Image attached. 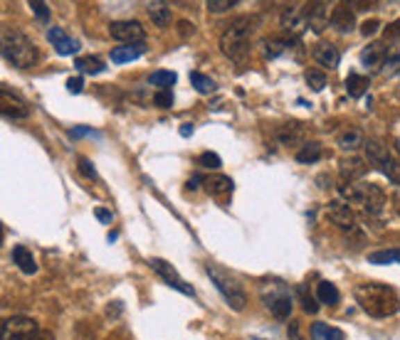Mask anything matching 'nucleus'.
<instances>
[{
  "label": "nucleus",
  "instance_id": "nucleus-23",
  "mask_svg": "<svg viewBox=\"0 0 400 340\" xmlns=\"http://www.w3.org/2000/svg\"><path fill=\"white\" fill-rule=\"evenodd\" d=\"M388 57V47L383 42H371L366 50L361 52V62L366 67H378L383 65V60Z\"/></svg>",
  "mask_w": 400,
  "mask_h": 340
},
{
  "label": "nucleus",
  "instance_id": "nucleus-9",
  "mask_svg": "<svg viewBox=\"0 0 400 340\" xmlns=\"http://www.w3.org/2000/svg\"><path fill=\"white\" fill-rule=\"evenodd\" d=\"M361 205L371 217H383L385 214V207H388V198H385V192L381 185H373L368 182L363 187V198H361Z\"/></svg>",
  "mask_w": 400,
  "mask_h": 340
},
{
  "label": "nucleus",
  "instance_id": "nucleus-10",
  "mask_svg": "<svg viewBox=\"0 0 400 340\" xmlns=\"http://www.w3.org/2000/svg\"><path fill=\"white\" fill-rule=\"evenodd\" d=\"M0 114L8 116V119H12V121H20V119H28L30 109L17 94L8 92V89H0Z\"/></svg>",
  "mask_w": 400,
  "mask_h": 340
},
{
  "label": "nucleus",
  "instance_id": "nucleus-19",
  "mask_svg": "<svg viewBox=\"0 0 400 340\" xmlns=\"http://www.w3.org/2000/svg\"><path fill=\"white\" fill-rule=\"evenodd\" d=\"M144 52H146V44L144 42L122 44V47H114V50H111V62H114V65H126V62L139 60Z\"/></svg>",
  "mask_w": 400,
  "mask_h": 340
},
{
  "label": "nucleus",
  "instance_id": "nucleus-44",
  "mask_svg": "<svg viewBox=\"0 0 400 340\" xmlns=\"http://www.w3.org/2000/svg\"><path fill=\"white\" fill-rule=\"evenodd\" d=\"M82 87H84V82L79 77H74V79H69V82H67V89H69L72 94H79V92H82Z\"/></svg>",
  "mask_w": 400,
  "mask_h": 340
},
{
  "label": "nucleus",
  "instance_id": "nucleus-45",
  "mask_svg": "<svg viewBox=\"0 0 400 340\" xmlns=\"http://www.w3.org/2000/svg\"><path fill=\"white\" fill-rule=\"evenodd\" d=\"M97 220H99V222H111V212H109V210H97Z\"/></svg>",
  "mask_w": 400,
  "mask_h": 340
},
{
  "label": "nucleus",
  "instance_id": "nucleus-34",
  "mask_svg": "<svg viewBox=\"0 0 400 340\" xmlns=\"http://www.w3.org/2000/svg\"><path fill=\"white\" fill-rule=\"evenodd\" d=\"M176 71H166V69H158L153 71L149 77V82L153 84V87H161V89H171L173 84H176Z\"/></svg>",
  "mask_w": 400,
  "mask_h": 340
},
{
  "label": "nucleus",
  "instance_id": "nucleus-36",
  "mask_svg": "<svg viewBox=\"0 0 400 340\" xmlns=\"http://www.w3.org/2000/svg\"><path fill=\"white\" fill-rule=\"evenodd\" d=\"M299 298H301V308H304L306 313H311V316H314V313L319 311V301L311 296L306 286H299Z\"/></svg>",
  "mask_w": 400,
  "mask_h": 340
},
{
  "label": "nucleus",
  "instance_id": "nucleus-15",
  "mask_svg": "<svg viewBox=\"0 0 400 340\" xmlns=\"http://www.w3.org/2000/svg\"><path fill=\"white\" fill-rule=\"evenodd\" d=\"M282 28L287 30L289 35H301L304 25V12H301V6H287L282 10Z\"/></svg>",
  "mask_w": 400,
  "mask_h": 340
},
{
  "label": "nucleus",
  "instance_id": "nucleus-31",
  "mask_svg": "<svg viewBox=\"0 0 400 340\" xmlns=\"http://www.w3.org/2000/svg\"><path fill=\"white\" fill-rule=\"evenodd\" d=\"M267 50H265V55L269 57V60H274V57H279V55H284V52L292 47V40H284V37H274V40H269V42L265 44Z\"/></svg>",
  "mask_w": 400,
  "mask_h": 340
},
{
  "label": "nucleus",
  "instance_id": "nucleus-25",
  "mask_svg": "<svg viewBox=\"0 0 400 340\" xmlns=\"http://www.w3.org/2000/svg\"><path fill=\"white\" fill-rule=\"evenodd\" d=\"M149 17L153 22L156 28H168L173 20V12H171V6L168 3H151L149 6Z\"/></svg>",
  "mask_w": 400,
  "mask_h": 340
},
{
  "label": "nucleus",
  "instance_id": "nucleus-30",
  "mask_svg": "<svg viewBox=\"0 0 400 340\" xmlns=\"http://www.w3.org/2000/svg\"><path fill=\"white\" fill-rule=\"evenodd\" d=\"M77 69L84 71V74H101L104 71V62L99 57H79Z\"/></svg>",
  "mask_w": 400,
  "mask_h": 340
},
{
  "label": "nucleus",
  "instance_id": "nucleus-27",
  "mask_svg": "<svg viewBox=\"0 0 400 340\" xmlns=\"http://www.w3.org/2000/svg\"><path fill=\"white\" fill-rule=\"evenodd\" d=\"M311 340H344V333L328 323H314L311 325Z\"/></svg>",
  "mask_w": 400,
  "mask_h": 340
},
{
  "label": "nucleus",
  "instance_id": "nucleus-28",
  "mask_svg": "<svg viewBox=\"0 0 400 340\" xmlns=\"http://www.w3.org/2000/svg\"><path fill=\"white\" fill-rule=\"evenodd\" d=\"M346 92L351 94V96H363V94L368 92V77H363V74H349L346 77Z\"/></svg>",
  "mask_w": 400,
  "mask_h": 340
},
{
  "label": "nucleus",
  "instance_id": "nucleus-51",
  "mask_svg": "<svg viewBox=\"0 0 400 340\" xmlns=\"http://www.w3.org/2000/svg\"><path fill=\"white\" fill-rule=\"evenodd\" d=\"M3 239H6V232H3V225H0V247H3Z\"/></svg>",
  "mask_w": 400,
  "mask_h": 340
},
{
  "label": "nucleus",
  "instance_id": "nucleus-37",
  "mask_svg": "<svg viewBox=\"0 0 400 340\" xmlns=\"http://www.w3.org/2000/svg\"><path fill=\"white\" fill-rule=\"evenodd\" d=\"M306 84H309L314 92H322V89L326 87V74L319 69H309L306 71Z\"/></svg>",
  "mask_w": 400,
  "mask_h": 340
},
{
  "label": "nucleus",
  "instance_id": "nucleus-38",
  "mask_svg": "<svg viewBox=\"0 0 400 340\" xmlns=\"http://www.w3.org/2000/svg\"><path fill=\"white\" fill-rule=\"evenodd\" d=\"M198 165H203V168H210V170H217L222 165V160H220V155L217 153H200V158H198Z\"/></svg>",
  "mask_w": 400,
  "mask_h": 340
},
{
  "label": "nucleus",
  "instance_id": "nucleus-4",
  "mask_svg": "<svg viewBox=\"0 0 400 340\" xmlns=\"http://www.w3.org/2000/svg\"><path fill=\"white\" fill-rule=\"evenodd\" d=\"M206 271L212 279V284H215V289L220 291V296L225 298V303H228L233 311H242L244 303H247V294H244L242 284H240L230 271H225L222 266H217V264H208Z\"/></svg>",
  "mask_w": 400,
  "mask_h": 340
},
{
  "label": "nucleus",
  "instance_id": "nucleus-6",
  "mask_svg": "<svg viewBox=\"0 0 400 340\" xmlns=\"http://www.w3.org/2000/svg\"><path fill=\"white\" fill-rule=\"evenodd\" d=\"M38 323L28 316H12V318L0 321V340H35Z\"/></svg>",
  "mask_w": 400,
  "mask_h": 340
},
{
  "label": "nucleus",
  "instance_id": "nucleus-43",
  "mask_svg": "<svg viewBox=\"0 0 400 340\" xmlns=\"http://www.w3.org/2000/svg\"><path fill=\"white\" fill-rule=\"evenodd\" d=\"M378 28H381V22L378 20H366L361 25V33H363V37H371V35H376L378 33Z\"/></svg>",
  "mask_w": 400,
  "mask_h": 340
},
{
  "label": "nucleus",
  "instance_id": "nucleus-24",
  "mask_svg": "<svg viewBox=\"0 0 400 340\" xmlns=\"http://www.w3.org/2000/svg\"><path fill=\"white\" fill-rule=\"evenodd\" d=\"M12 262L17 264V269H20L22 274H35V271H38V262H35L33 252H30L28 247L12 249Z\"/></svg>",
  "mask_w": 400,
  "mask_h": 340
},
{
  "label": "nucleus",
  "instance_id": "nucleus-42",
  "mask_svg": "<svg viewBox=\"0 0 400 340\" xmlns=\"http://www.w3.org/2000/svg\"><path fill=\"white\" fill-rule=\"evenodd\" d=\"M79 173H82L84 178H89V180H97V170H94V165L89 163L87 158H79Z\"/></svg>",
  "mask_w": 400,
  "mask_h": 340
},
{
  "label": "nucleus",
  "instance_id": "nucleus-16",
  "mask_svg": "<svg viewBox=\"0 0 400 340\" xmlns=\"http://www.w3.org/2000/svg\"><path fill=\"white\" fill-rule=\"evenodd\" d=\"M203 182H206V190L210 192L212 198H217V200H225V198H228V195H233L235 182L230 180L228 176H210V178H203Z\"/></svg>",
  "mask_w": 400,
  "mask_h": 340
},
{
  "label": "nucleus",
  "instance_id": "nucleus-7",
  "mask_svg": "<svg viewBox=\"0 0 400 340\" xmlns=\"http://www.w3.org/2000/svg\"><path fill=\"white\" fill-rule=\"evenodd\" d=\"M109 35L122 44H136L144 42L146 30L139 20H114L109 25Z\"/></svg>",
  "mask_w": 400,
  "mask_h": 340
},
{
  "label": "nucleus",
  "instance_id": "nucleus-14",
  "mask_svg": "<svg viewBox=\"0 0 400 340\" xmlns=\"http://www.w3.org/2000/svg\"><path fill=\"white\" fill-rule=\"evenodd\" d=\"M47 40L52 42V47L57 50V55H74V52L79 50V42L74 37H69V35L65 33L62 28H52L50 33H47Z\"/></svg>",
  "mask_w": 400,
  "mask_h": 340
},
{
  "label": "nucleus",
  "instance_id": "nucleus-32",
  "mask_svg": "<svg viewBox=\"0 0 400 340\" xmlns=\"http://www.w3.org/2000/svg\"><path fill=\"white\" fill-rule=\"evenodd\" d=\"M190 82H193V87L198 89L200 94L215 92V82H212L208 74H203V71H190Z\"/></svg>",
  "mask_w": 400,
  "mask_h": 340
},
{
  "label": "nucleus",
  "instance_id": "nucleus-21",
  "mask_svg": "<svg viewBox=\"0 0 400 340\" xmlns=\"http://www.w3.org/2000/svg\"><path fill=\"white\" fill-rule=\"evenodd\" d=\"M292 306H294V301H292L289 294H279V296H272L267 301V308L272 311V316L277 321H287L289 313H292Z\"/></svg>",
  "mask_w": 400,
  "mask_h": 340
},
{
  "label": "nucleus",
  "instance_id": "nucleus-41",
  "mask_svg": "<svg viewBox=\"0 0 400 340\" xmlns=\"http://www.w3.org/2000/svg\"><path fill=\"white\" fill-rule=\"evenodd\" d=\"M30 8H33V12L38 15V20H42V22L50 20V10H47V6H44V3H40V0H33V3H30Z\"/></svg>",
  "mask_w": 400,
  "mask_h": 340
},
{
  "label": "nucleus",
  "instance_id": "nucleus-11",
  "mask_svg": "<svg viewBox=\"0 0 400 340\" xmlns=\"http://www.w3.org/2000/svg\"><path fill=\"white\" fill-rule=\"evenodd\" d=\"M301 12H304V25L317 35L328 28V3H309L301 8Z\"/></svg>",
  "mask_w": 400,
  "mask_h": 340
},
{
  "label": "nucleus",
  "instance_id": "nucleus-18",
  "mask_svg": "<svg viewBox=\"0 0 400 340\" xmlns=\"http://www.w3.org/2000/svg\"><path fill=\"white\" fill-rule=\"evenodd\" d=\"M304 126L301 124H284V126L277 128V141L282 143V146H301L304 143Z\"/></svg>",
  "mask_w": 400,
  "mask_h": 340
},
{
  "label": "nucleus",
  "instance_id": "nucleus-47",
  "mask_svg": "<svg viewBox=\"0 0 400 340\" xmlns=\"http://www.w3.org/2000/svg\"><path fill=\"white\" fill-rule=\"evenodd\" d=\"M89 133H94L92 128H72V136L79 138V136H89Z\"/></svg>",
  "mask_w": 400,
  "mask_h": 340
},
{
  "label": "nucleus",
  "instance_id": "nucleus-29",
  "mask_svg": "<svg viewBox=\"0 0 400 340\" xmlns=\"http://www.w3.org/2000/svg\"><path fill=\"white\" fill-rule=\"evenodd\" d=\"M322 158V146L319 143H301V151L297 153L299 163H317Z\"/></svg>",
  "mask_w": 400,
  "mask_h": 340
},
{
  "label": "nucleus",
  "instance_id": "nucleus-35",
  "mask_svg": "<svg viewBox=\"0 0 400 340\" xmlns=\"http://www.w3.org/2000/svg\"><path fill=\"white\" fill-rule=\"evenodd\" d=\"M336 190H339L341 200H349V203H361L363 198V190L358 185H353V182H341Z\"/></svg>",
  "mask_w": 400,
  "mask_h": 340
},
{
  "label": "nucleus",
  "instance_id": "nucleus-5",
  "mask_svg": "<svg viewBox=\"0 0 400 340\" xmlns=\"http://www.w3.org/2000/svg\"><path fill=\"white\" fill-rule=\"evenodd\" d=\"M363 148H366L368 163L376 165L381 173H385L393 185H398V163H395V158L390 155L388 146H385L383 141H378V138H368V141H363Z\"/></svg>",
  "mask_w": 400,
  "mask_h": 340
},
{
  "label": "nucleus",
  "instance_id": "nucleus-17",
  "mask_svg": "<svg viewBox=\"0 0 400 340\" xmlns=\"http://www.w3.org/2000/svg\"><path fill=\"white\" fill-rule=\"evenodd\" d=\"M339 170H341V176H344V182H353V180H358V178L366 176L368 165H366V160H361V158H341Z\"/></svg>",
  "mask_w": 400,
  "mask_h": 340
},
{
  "label": "nucleus",
  "instance_id": "nucleus-26",
  "mask_svg": "<svg viewBox=\"0 0 400 340\" xmlns=\"http://www.w3.org/2000/svg\"><path fill=\"white\" fill-rule=\"evenodd\" d=\"M341 298L339 289H336V284H331V281H322V284L317 286V301L319 303H326V306H336Z\"/></svg>",
  "mask_w": 400,
  "mask_h": 340
},
{
  "label": "nucleus",
  "instance_id": "nucleus-33",
  "mask_svg": "<svg viewBox=\"0 0 400 340\" xmlns=\"http://www.w3.org/2000/svg\"><path fill=\"white\" fill-rule=\"evenodd\" d=\"M398 257H400V252H398V247H390V249H383V252H373V254H368V262L371 264H398Z\"/></svg>",
  "mask_w": 400,
  "mask_h": 340
},
{
  "label": "nucleus",
  "instance_id": "nucleus-1",
  "mask_svg": "<svg viewBox=\"0 0 400 340\" xmlns=\"http://www.w3.org/2000/svg\"><path fill=\"white\" fill-rule=\"evenodd\" d=\"M257 17L240 15L225 25L220 35V50L225 57H230L238 65H244V60L250 57V37L255 33Z\"/></svg>",
  "mask_w": 400,
  "mask_h": 340
},
{
  "label": "nucleus",
  "instance_id": "nucleus-50",
  "mask_svg": "<svg viewBox=\"0 0 400 340\" xmlns=\"http://www.w3.org/2000/svg\"><path fill=\"white\" fill-rule=\"evenodd\" d=\"M358 6V10H368V8H373V3H356Z\"/></svg>",
  "mask_w": 400,
  "mask_h": 340
},
{
  "label": "nucleus",
  "instance_id": "nucleus-22",
  "mask_svg": "<svg viewBox=\"0 0 400 340\" xmlns=\"http://www.w3.org/2000/svg\"><path fill=\"white\" fill-rule=\"evenodd\" d=\"M363 133L358 131V128H344V131L339 133V138H336V143H339L341 151H349V153H353V151H358L363 146Z\"/></svg>",
  "mask_w": 400,
  "mask_h": 340
},
{
  "label": "nucleus",
  "instance_id": "nucleus-20",
  "mask_svg": "<svg viewBox=\"0 0 400 340\" xmlns=\"http://www.w3.org/2000/svg\"><path fill=\"white\" fill-rule=\"evenodd\" d=\"M311 55H314V60H317L319 65L328 67V69H333V67L339 65V50H336L331 42H319L317 47L311 50Z\"/></svg>",
  "mask_w": 400,
  "mask_h": 340
},
{
  "label": "nucleus",
  "instance_id": "nucleus-2",
  "mask_svg": "<svg viewBox=\"0 0 400 340\" xmlns=\"http://www.w3.org/2000/svg\"><path fill=\"white\" fill-rule=\"evenodd\" d=\"M353 296L356 303L373 318H388L398 311V294L388 284H358Z\"/></svg>",
  "mask_w": 400,
  "mask_h": 340
},
{
  "label": "nucleus",
  "instance_id": "nucleus-13",
  "mask_svg": "<svg viewBox=\"0 0 400 340\" xmlns=\"http://www.w3.org/2000/svg\"><path fill=\"white\" fill-rule=\"evenodd\" d=\"M328 217H331L333 225L341 227V230L346 232L356 230V214L346 203H339V200H336V203H328Z\"/></svg>",
  "mask_w": 400,
  "mask_h": 340
},
{
  "label": "nucleus",
  "instance_id": "nucleus-40",
  "mask_svg": "<svg viewBox=\"0 0 400 340\" xmlns=\"http://www.w3.org/2000/svg\"><path fill=\"white\" fill-rule=\"evenodd\" d=\"M153 104L158 106V109H171L173 106V94L171 89H161V92L153 96Z\"/></svg>",
  "mask_w": 400,
  "mask_h": 340
},
{
  "label": "nucleus",
  "instance_id": "nucleus-12",
  "mask_svg": "<svg viewBox=\"0 0 400 340\" xmlns=\"http://www.w3.org/2000/svg\"><path fill=\"white\" fill-rule=\"evenodd\" d=\"M328 22H331L333 30L339 33H351L356 28V15H353V6H346V3H339L328 12Z\"/></svg>",
  "mask_w": 400,
  "mask_h": 340
},
{
  "label": "nucleus",
  "instance_id": "nucleus-8",
  "mask_svg": "<svg viewBox=\"0 0 400 340\" xmlns=\"http://www.w3.org/2000/svg\"><path fill=\"white\" fill-rule=\"evenodd\" d=\"M149 264H151V269L156 271V274L161 276L163 281H166L171 289H176V291H181V294H185V296H193L195 291H193V286H188L183 279H181V274L176 271V266H171V264L166 262V259H149Z\"/></svg>",
  "mask_w": 400,
  "mask_h": 340
},
{
  "label": "nucleus",
  "instance_id": "nucleus-48",
  "mask_svg": "<svg viewBox=\"0 0 400 340\" xmlns=\"http://www.w3.org/2000/svg\"><path fill=\"white\" fill-rule=\"evenodd\" d=\"M181 136H193V126H190V124H183V128H181Z\"/></svg>",
  "mask_w": 400,
  "mask_h": 340
},
{
  "label": "nucleus",
  "instance_id": "nucleus-39",
  "mask_svg": "<svg viewBox=\"0 0 400 340\" xmlns=\"http://www.w3.org/2000/svg\"><path fill=\"white\" fill-rule=\"evenodd\" d=\"M238 6V0H208L206 3V8L210 12H225V10H230V8H235Z\"/></svg>",
  "mask_w": 400,
  "mask_h": 340
},
{
  "label": "nucleus",
  "instance_id": "nucleus-3",
  "mask_svg": "<svg viewBox=\"0 0 400 340\" xmlns=\"http://www.w3.org/2000/svg\"><path fill=\"white\" fill-rule=\"evenodd\" d=\"M0 55L6 57L15 69H33L40 60L38 44L15 28H8L0 35Z\"/></svg>",
  "mask_w": 400,
  "mask_h": 340
},
{
  "label": "nucleus",
  "instance_id": "nucleus-49",
  "mask_svg": "<svg viewBox=\"0 0 400 340\" xmlns=\"http://www.w3.org/2000/svg\"><path fill=\"white\" fill-rule=\"evenodd\" d=\"M181 28H183V30H181V33H183V35L193 33V25H188V22H181Z\"/></svg>",
  "mask_w": 400,
  "mask_h": 340
},
{
  "label": "nucleus",
  "instance_id": "nucleus-46",
  "mask_svg": "<svg viewBox=\"0 0 400 340\" xmlns=\"http://www.w3.org/2000/svg\"><path fill=\"white\" fill-rule=\"evenodd\" d=\"M35 340H55V335H52L50 330H38V335H35Z\"/></svg>",
  "mask_w": 400,
  "mask_h": 340
}]
</instances>
